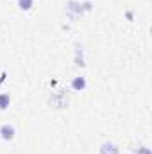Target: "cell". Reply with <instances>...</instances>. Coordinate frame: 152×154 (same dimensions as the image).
<instances>
[{
  "label": "cell",
  "mask_w": 152,
  "mask_h": 154,
  "mask_svg": "<svg viewBox=\"0 0 152 154\" xmlns=\"http://www.w3.org/2000/svg\"><path fill=\"white\" fill-rule=\"evenodd\" d=\"M65 11H66V16H68L70 20H77L79 16L84 14V11H82V2H79V0H68V2L65 4Z\"/></svg>",
  "instance_id": "6da1fadb"
},
{
  "label": "cell",
  "mask_w": 152,
  "mask_h": 154,
  "mask_svg": "<svg viewBox=\"0 0 152 154\" xmlns=\"http://www.w3.org/2000/svg\"><path fill=\"white\" fill-rule=\"evenodd\" d=\"M14 136H16V127H14L13 124L5 122V124L0 125V138H2L4 142H13Z\"/></svg>",
  "instance_id": "7a4b0ae2"
},
{
  "label": "cell",
  "mask_w": 152,
  "mask_h": 154,
  "mask_svg": "<svg viewBox=\"0 0 152 154\" xmlns=\"http://www.w3.org/2000/svg\"><path fill=\"white\" fill-rule=\"evenodd\" d=\"M70 88L74 90V91H84L86 88H88V79L84 75H77V77H74L72 81H70Z\"/></svg>",
  "instance_id": "3957f363"
},
{
  "label": "cell",
  "mask_w": 152,
  "mask_h": 154,
  "mask_svg": "<svg viewBox=\"0 0 152 154\" xmlns=\"http://www.w3.org/2000/svg\"><path fill=\"white\" fill-rule=\"evenodd\" d=\"M99 152L100 154H120V147L114 142H102L100 147H99Z\"/></svg>",
  "instance_id": "277c9868"
},
{
  "label": "cell",
  "mask_w": 152,
  "mask_h": 154,
  "mask_svg": "<svg viewBox=\"0 0 152 154\" xmlns=\"http://www.w3.org/2000/svg\"><path fill=\"white\" fill-rule=\"evenodd\" d=\"M74 61H75L77 66H86V61H84V50H82V47L75 43V56H74Z\"/></svg>",
  "instance_id": "5b68a950"
},
{
  "label": "cell",
  "mask_w": 152,
  "mask_h": 154,
  "mask_svg": "<svg viewBox=\"0 0 152 154\" xmlns=\"http://www.w3.org/2000/svg\"><path fill=\"white\" fill-rule=\"evenodd\" d=\"M16 5H18L20 11L29 13V11L34 9V0H16Z\"/></svg>",
  "instance_id": "8992f818"
},
{
  "label": "cell",
  "mask_w": 152,
  "mask_h": 154,
  "mask_svg": "<svg viewBox=\"0 0 152 154\" xmlns=\"http://www.w3.org/2000/svg\"><path fill=\"white\" fill-rule=\"evenodd\" d=\"M11 106V95L9 93H0V111H7Z\"/></svg>",
  "instance_id": "52a82bcc"
},
{
  "label": "cell",
  "mask_w": 152,
  "mask_h": 154,
  "mask_svg": "<svg viewBox=\"0 0 152 154\" xmlns=\"http://www.w3.org/2000/svg\"><path fill=\"white\" fill-rule=\"evenodd\" d=\"M131 151L134 154H152V151L147 147V145H132Z\"/></svg>",
  "instance_id": "ba28073f"
},
{
  "label": "cell",
  "mask_w": 152,
  "mask_h": 154,
  "mask_svg": "<svg viewBox=\"0 0 152 154\" xmlns=\"http://www.w3.org/2000/svg\"><path fill=\"white\" fill-rule=\"evenodd\" d=\"M91 9H93V4H91L90 0H84V2H82V11H84V13H90Z\"/></svg>",
  "instance_id": "9c48e42d"
},
{
  "label": "cell",
  "mask_w": 152,
  "mask_h": 154,
  "mask_svg": "<svg viewBox=\"0 0 152 154\" xmlns=\"http://www.w3.org/2000/svg\"><path fill=\"white\" fill-rule=\"evenodd\" d=\"M125 18L129 22H134V11L132 9H125Z\"/></svg>",
  "instance_id": "30bf717a"
},
{
  "label": "cell",
  "mask_w": 152,
  "mask_h": 154,
  "mask_svg": "<svg viewBox=\"0 0 152 154\" xmlns=\"http://www.w3.org/2000/svg\"><path fill=\"white\" fill-rule=\"evenodd\" d=\"M5 79H7V72H5V70H2V74H0V86L5 82Z\"/></svg>",
  "instance_id": "8fae6325"
}]
</instances>
